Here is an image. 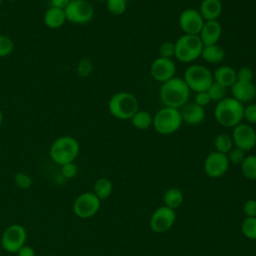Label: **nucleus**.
Returning a JSON list of instances; mask_svg holds the SVG:
<instances>
[{
  "label": "nucleus",
  "mask_w": 256,
  "mask_h": 256,
  "mask_svg": "<svg viewBox=\"0 0 256 256\" xmlns=\"http://www.w3.org/2000/svg\"><path fill=\"white\" fill-rule=\"evenodd\" d=\"M191 90L183 78L173 77L162 83L160 88V99L165 107L180 109L189 100Z\"/></svg>",
  "instance_id": "1"
},
{
  "label": "nucleus",
  "mask_w": 256,
  "mask_h": 256,
  "mask_svg": "<svg viewBox=\"0 0 256 256\" xmlns=\"http://www.w3.org/2000/svg\"><path fill=\"white\" fill-rule=\"evenodd\" d=\"M244 104L233 97H225L217 102L214 109L216 121L225 128H234L243 120Z\"/></svg>",
  "instance_id": "2"
},
{
  "label": "nucleus",
  "mask_w": 256,
  "mask_h": 256,
  "mask_svg": "<svg viewBox=\"0 0 256 256\" xmlns=\"http://www.w3.org/2000/svg\"><path fill=\"white\" fill-rule=\"evenodd\" d=\"M139 103L135 95L127 91H120L111 96L108 101L109 113L116 119L129 120L139 110Z\"/></svg>",
  "instance_id": "3"
},
{
  "label": "nucleus",
  "mask_w": 256,
  "mask_h": 256,
  "mask_svg": "<svg viewBox=\"0 0 256 256\" xmlns=\"http://www.w3.org/2000/svg\"><path fill=\"white\" fill-rule=\"evenodd\" d=\"M80 152L78 140L72 136H61L53 141L50 146L49 155L53 162L58 165L74 162Z\"/></svg>",
  "instance_id": "4"
},
{
  "label": "nucleus",
  "mask_w": 256,
  "mask_h": 256,
  "mask_svg": "<svg viewBox=\"0 0 256 256\" xmlns=\"http://www.w3.org/2000/svg\"><path fill=\"white\" fill-rule=\"evenodd\" d=\"M182 123L179 109L164 106L153 116L152 126L161 135H171L180 129Z\"/></svg>",
  "instance_id": "5"
},
{
  "label": "nucleus",
  "mask_w": 256,
  "mask_h": 256,
  "mask_svg": "<svg viewBox=\"0 0 256 256\" xmlns=\"http://www.w3.org/2000/svg\"><path fill=\"white\" fill-rule=\"evenodd\" d=\"M203 43L199 35L183 34L175 42V58L183 63H190L201 56Z\"/></svg>",
  "instance_id": "6"
},
{
  "label": "nucleus",
  "mask_w": 256,
  "mask_h": 256,
  "mask_svg": "<svg viewBox=\"0 0 256 256\" xmlns=\"http://www.w3.org/2000/svg\"><path fill=\"white\" fill-rule=\"evenodd\" d=\"M184 81L191 91H206L213 83V73L205 66L200 64L190 65L184 72Z\"/></svg>",
  "instance_id": "7"
},
{
  "label": "nucleus",
  "mask_w": 256,
  "mask_h": 256,
  "mask_svg": "<svg viewBox=\"0 0 256 256\" xmlns=\"http://www.w3.org/2000/svg\"><path fill=\"white\" fill-rule=\"evenodd\" d=\"M68 22L82 25L90 22L94 17V7L88 0H71L64 9Z\"/></svg>",
  "instance_id": "8"
},
{
  "label": "nucleus",
  "mask_w": 256,
  "mask_h": 256,
  "mask_svg": "<svg viewBox=\"0 0 256 256\" xmlns=\"http://www.w3.org/2000/svg\"><path fill=\"white\" fill-rule=\"evenodd\" d=\"M26 239V229L20 224H11L4 230L2 234L1 246L9 253H16L25 245Z\"/></svg>",
  "instance_id": "9"
},
{
  "label": "nucleus",
  "mask_w": 256,
  "mask_h": 256,
  "mask_svg": "<svg viewBox=\"0 0 256 256\" xmlns=\"http://www.w3.org/2000/svg\"><path fill=\"white\" fill-rule=\"evenodd\" d=\"M100 206L101 200L93 192H84L75 199L73 211L79 218L88 219L99 211Z\"/></svg>",
  "instance_id": "10"
},
{
  "label": "nucleus",
  "mask_w": 256,
  "mask_h": 256,
  "mask_svg": "<svg viewBox=\"0 0 256 256\" xmlns=\"http://www.w3.org/2000/svg\"><path fill=\"white\" fill-rule=\"evenodd\" d=\"M232 140L234 146L242 149L243 151H249L256 146V131L252 125L241 122L236 125L232 131Z\"/></svg>",
  "instance_id": "11"
},
{
  "label": "nucleus",
  "mask_w": 256,
  "mask_h": 256,
  "mask_svg": "<svg viewBox=\"0 0 256 256\" xmlns=\"http://www.w3.org/2000/svg\"><path fill=\"white\" fill-rule=\"evenodd\" d=\"M176 213L174 209L167 206H160L150 217V228L153 232L164 233L175 223Z\"/></svg>",
  "instance_id": "12"
},
{
  "label": "nucleus",
  "mask_w": 256,
  "mask_h": 256,
  "mask_svg": "<svg viewBox=\"0 0 256 256\" xmlns=\"http://www.w3.org/2000/svg\"><path fill=\"white\" fill-rule=\"evenodd\" d=\"M229 164L226 154L214 151L204 160V172L210 178H220L227 172Z\"/></svg>",
  "instance_id": "13"
},
{
  "label": "nucleus",
  "mask_w": 256,
  "mask_h": 256,
  "mask_svg": "<svg viewBox=\"0 0 256 256\" xmlns=\"http://www.w3.org/2000/svg\"><path fill=\"white\" fill-rule=\"evenodd\" d=\"M204 22L199 11L194 8L183 10L179 16V26L184 34L199 35Z\"/></svg>",
  "instance_id": "14"
},
{
  "label": "nucleus",
  "mask_w": 256,
  "mask_h": 256,
  "mask_svg": "<svg viewBox=\"0 0 256 256\" xmlns=\"http://www.w3.org/2000/svg\"><path fill=\"white\" fill-rule=\"evenodd\" d=\"M150 73L154 80L164 83L175 77L176 65L172 59L158 57L151 64Z\"/></svg>",
  "instance_id": "15"
},
{
  "label": "nucleus",
  "mask_w": 256,
  "mask_h": 256,
  "mask_svg": "<svg viewBox=\"0 0 256 256\" xmlns=\"http://www.w3.org/2000/svg\"><path fill=\"white\" fill-rule=\"evenodd\" d=\"M222 34V25L218 20L205 21L202 29L199 33V37L204 46L218 44V41L221 38Z\"/></svg>",
  "instance_id": "16"
},
{
  "label": "nucleus",
  "mask_w": 256,
  "mask_h": 256,
  "mask_svg": "<svg viewBox=\"0 0 256 256\" xmlns=\"http://www.w3.org/2000/svg\"><path fill=\"white\" fill-rule=\"evenodd\" d=\"M179 110L181 113L182 121L191 126L200 124L205 118L204 107L197 105L195 102H187Z\"/></svg>",
  "instance_id": "17"
},
{
  "label": "nucleus",
  "mask_w": 256,
  "mask_h": 256,
  "mask_svg": "<svg viewBox=\"0 0 256 256\" xmlns=\"http://www.w3.org/2000/svg\"><path fill=\"white\" fill-rule=\"evenodd\" d=\"M232 97L242 104L250 102L256 96V86L253 82L236 81L231 87Z\"/></svg>",
  "instance_id": "18"
},
{
  "label": "nucleus",
  "mask_w": 256,
  "mask_h": 256,
  "mask_svg": "<svg viewBox=\"0 0 256 256\" xmlns=\"http://www.w3.org/2000/svg\"><path fill=\"white\" fill-rule=\"evenodd\" d=\"M221 0H202L198 9L204 21L218 20L222 13Z\"/></svg>",
  "instance_id": "19"
},
{
  "label": "nucleus",
  "mask_w": 256,
  "mask_h": 256,
  "mask_svg": "<svg viewBox=\"0 0 256 256\" xmlns=\"http://www.w3.org/2000/svg\"><path fill=\"white\" fill-rule=\"evenodd\" d=\"M213 80L225 88H230L236 81V70L228 65H222L213 72Z\"/></svg>",
  "instance_id": "20"
},
{
  "label": "nucleus",
  "mask_w": 256,
  "mask_h": 256,
  "mask_svg": "<svg viewBox=\"0 0 256 256\" xmlns=\"http://www.w3.org/2000/svg\"><path fill=\"white\" fill-rule=\"evenodd\" d=\"M43 22L50 29H58L67 22L65 11L63 9L49 7L43 15Z\"/></svg>",
  "instance_id": "21"
},
{
  "label": "nucleus",
  "mask_w": 256,
  "mask_h": 256,
  "mask_svg": "<svg viewBox=\"0 0 256 256\" xmlns=\"http://www.w3.org/2000/svg\"><path fill=\"white\" fill-rule=\"evenodd\" d=\"M201 57L208 63L219 64L225 59L226 52L220 45L213 44L203 47Z\"/></svg>",
  "instance_id": "22"
},
{
  "label": "nucleus",
  "mask_w": 256,
  "mask_h": 256,
  "mask_svg": "<svg viewBox=\"0 0 256 256\" xmlns=\"http://www.w3.org/2000/svg\"><path fill=\"white\" fill-rule=\"evenodd\" d=\"M183 193L179 188H169L165 191L163 195V201L164 205L171 208V209H176L180 207L183 203Z\"/></svg>",
  "instance_id": "23"
},
{
  "label": "nucleus",
  "mask_w": 256,
  "mask_h": 256,
  "mask_svg": "<svg viewBox=\"0 0 256 256\" xmlns=\"http://www.w3.org/2000/svg\"><path fill=\"white\" fill-rule=\"evenodd\" d=\"M113 191V184L110 179L101 177L97 179L93 185V193L100 199H107Z\"/></svg>",
  "instance_id": "24"
},
{
  "label": "nucleus",
  "mask_w": 256,
  "mask_h": 256,
  "mask_svg": "<svg viewBox=\"0 0 256 256\" xmlns=\"http://www.w3.org/2000/svg\"><path fill=\"white\" fill-rule=\"evenodd\" d=\"M130 120L132 125L139 130H146L151 127L153 123L152 115L144 110H138Z\"/></svg>",
  "instance_id": "25"
},
{
  "label": "nucleus",
  "mask_w": 256,
  "mask_h": 256,
  "mask_svg": "<svg viewBox=\"0 0 256 256\" xmlns=\"http://www.w3.org/2000/svg\"><path fill=\"white\" fill-rule=\"evenodd\" d=\"M243 176L248 180H256V155L245 156L240 164Z\"/></svg>",
  "instance_id": "26"
},
{
  "label": "nucleus",
  "mask_w": 256,
  "mask_h": 256,
  "mask_svg": "<svg viewBox=\"0 0 256 256\" xmlns=\"http://www.w3.org/2000/svg\"><path fill=\"white\" fill-rule=\"evenodd\" d=\"M214 147L215 151L227 154L234 147L232 137L226 133L218 134L214 139Z\"/></svg>",
  "instance_id": "27"
},
{
  "label": "nucleus",
  "mask_w": 256,
  "mask_h": 256,
  "mask_svg": "<svg viewBox=\"0 0 256 256\" xmlns=\"http://www.w3.org/2000/svg\"><path fill=\"white\" fill-rule=\"evenodd\" d=\"M242 234L250 240H256V217H246L241 224Z\"/></svg>",
  "instance_id": "28"
},
{
  "label": "nucleus",
  "mask_w": 256,
  "mask_h": 256,
  "mask_svg": "<svg viewBox=\"0 0 256 256\" xmlns=\"http://www.w3.org/2000/svg\"><path fill=\"white\" fill-rule=\"evenodd\" d=\"M226 89L224 86L218 84L217 82H214L209 86V88L206 90L207 93L210 96L211 102H219L220 100L224 99L226 97Z\"/></svg>",
  "instance_id": "29"
},
{
  "label": "nucleus",
  "mask_w": 256,
  "mask_h": 256,
  "mask_svg": "<svg viewBox=\"0 0 256 256\" xmlns=\"http://www.w3.org/2000/svg\"><path fill=\"white\" fill-rule=\"evenodd\" d=\"M106 8L112 15H122L127 8L125 0H106Z\"/></svg>",
  "instance_id": "30"
},
{
  "label": "nucleus",
  "mask_w": 256,
  "mask_h": 256,
  "mask_svg": "<svg viewBox=\"0 0 256 256\" xmlns=\"http://www.w3.org/2000/svg\"><path fill=\"white\" fill-rule=\"evenodd\" d=\"M14 50L13 40L5 34H0V58L9 56Z\"/></svg>",
  "instance_id": "31"
},
{
  "label": "nucleus",
  "mask_w": 256,
  "mask_h": 256,
  "mask_svg": "<svg viewBox=\"0 0 256 256\" xmlns=\"http://www.w3.org/2000/svg\"><path fill=\"white\" fill-rule=\"evenodd\" d=\"M175 56V43L171 41L163 42L159 47V57L172 59Z\"/></svg>",
  "instance_id": "32"
},
{
  "label": "nucleus",
  "mask_w": 256,
  "mask_h": 256,
  "mask_svg": "<svg viewBox=\"0 0 256 256\" xmlns=\"http://www.w3.org/2000/svg\"><path fill=\"white\" fill-rule=\"evenodd\" d=\"M227 158H228V161L229 163H232V164H241L242 161L244 160L245 158V151H243L242 149L240 148H237V147H233L227 154Z\"/></svg>",
  "instance_id": "33"
},
{
  "label": "nucleus",
  "mask_w": 256,
  "mask_h": 256,
  "mask_svg": "<svg viewBox=\"0 0 256 256\" xmlns=\"http://www.w3.org/2000/svg\"><path fill=\"white\" fill-rule=\"evenodd\" d=\"M14 183L21 189H28L32 185V178L24 172H19L14 175Z\"/></svg>",
  "instance_id": "34"
},
{
  "label": "nucleus",
  "mask_w": 256,
  "mask_h": 256,
  "mask_svg": "<svg viewBox=\"0 0 256 256\" xmlns=\"http://www.w3.org/2000/svg\"><path fill=\"white\" fill-rule=\"evenodd\" d=\"M60 167H61V169H60L61 175L66 179H72L77 175L78 168L74 162L66 163L64 165H61Z\"/></svg>",
  "instance_id": "35"
},
{
  "label": "nucleus",
  "mask_w": 256,
  "mask_h": 256,
  "mask_svg": "<svg viewBox=\"0 0 256 256\" xmlns=\"http://www.w3.org/2000/svg\"><path fill=\"white\" fill-rule=\"evenodd\" d=\"M243 119L246 120L248 124H256V103L248 104L244 106Z\"/></svg>",
  "instance_id": "36"
},
{
  "label": "nucleus",
  "mask_w": 256,
  "mask_h": 256,
  "mask_svg": "<svg viewBox=\"0 0 256 256\" xmlns=\"http://www.w3.org/2000/svg\"><path fill=\"white\" fill-rule=\"evenodd\" d=\"M236 75H237V81H242V82H252L254 77L253 71L248 66H243L239 68L236 71Z\"/></svg>",
  "instance_id": "37"
},
{
  "label": "nucleus",
  "mask_w": 256,
  "mask_h": 256,
  "mask_svg": "<svg viewBox=\"0 0 256 256\" xmlns=\"http://www.w3.org/2000/svg\"><path fill=\"white\" fill-rule=\"evenodd\" d=\"M243 212L246 217H256V200H247L243 205Z\"/></svg>",
  "instance_id": "38"
},
{
  "label": "nucleus",
  "mask_w": 256,
  "mask_h": 256,
  "mask_svg": "<svg viewBox=\"0 0 256 256\" xmlns=\"http://www.w3.org/2000/svg\"><path fill=\"white\" fill-rule=\"evenodd\" d=\"M194 102L197 105L201 106V107H205L211 102V99H210V96L207 93V91H202V92H197L196 93L195 98H194Z\"/></svg>",
  "instance_id": "39"
},
{
  "label": "nucleus",
  "mask_w": 256,
  "mask_h": 256,
  "mask_svg": "<svg viewBox=\"0 0 256 256\" xmlns=\"http://www.w3.org/2000/svg\"><path fill=\"white\" fill-rule=\"evenodd\" d=\"M16 254L17 256H35V251L32 247L25 244L16 252Z\"/></svg>",
  "instance_id": "40"
},
{
  "label": "nucleus",
  "mask_w": 256,
  "mask_h": 256,
  "mask_svg": "<svg viewBox=\"0 0 256 256\" xmlns=\"http://www.w3.org/2000/svg\"><path fill=\"white\" fill-rule=\"evenodd\" d=\"M71 0H50V7L65 9Z\"/></svg>",
  "instance_id": "41"
},
{
  "label": "nucleus",
  "mask_w": 256,
  "mask_h": 256,
  "mask_svg": "<svg viewBox=\"0 0 256 256\" xmlns=\"http://www.w3.org/2000/svg\"><path fill=\"white\" fill-rule=\"evenodd\" d=\"M87 67H91V66L89 65L88 59H85V61H82V62L80 63V65H79V70H80V75H81V76H87V75H89L90 71L86 69Z\"/></svg>",
  "instance_id": "42"
},
{
  "label": "nucleus",
  "mask_w": 256,
  "mask_h": 256,
  "mask_svg": "<svg viewBox=\"0 0 256 256\" xmlns=\"http://www.w3.org/2000/svg\"><path fill=\"white\" fill-rule=\"evenodd\" d=\"M2 122H3V113H2V111L0 110V125L2 124Z\"/></svg>",
  "instance_id": "43"
},
{
  "label": "nucleus",
  "mask_w": 256,
  "mask_h": 256,
  "mask_svg": "<svg viewBox=\"0 0 256 256\" xmlns=\"http://www.w3.org/2000/svg\"><path fill=\"white\" fill-rule=\"evenodd\" d=\"M8 1H17V0H8Z\"/></svg>",
  "instance_id": "44"
},
{
  "label": "nucleus",
  "mask_w": 256,
  "mask_h": 256,
  "mask_svg": "<svg viewBox=\"0 0 256 256\" xmlns=\"http://www.w3.org/2000/svg\"><path fill=\"white\" fill-rule=\"evenodd\" d=\"M2 1H3V0H0V4H1V3H2Z\"/></svg>",
  "instance_id": "45"
},
{
  "label": "nucleus",
  "mask_w": 256,
  "mask_h": 256,
  "mask_svg": "<svg viewBox=\"0 0 256 256\" xmlns=\"http://www.w3.org/2000/svg\"><path fill=\"white\" fill-rule=\"evenodd\" d=\"M98 1H106V0H98Z\"/></svg>",
  "instance_id": "46"
},
{
  "label": "nucleus",
  "mask_w": 256,
  "mask_h": 256,
  "mask_svg": "<svg viewBox=\"0 0 256 256\" xmlns=\"http://www.w3.org/2000/svg\"><path fill=\"white\" fill-rule=\"evenodd\" d=\"M125 1H127V2H128V1H129V0H125Z\"/></svg>",
  "instance_id": "47"
}]
</instances>
